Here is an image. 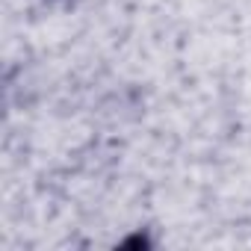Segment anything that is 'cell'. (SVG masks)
I'll return each mask as SVG.
<instances>
[{"mask_svg": "<svg viewBox=\"0 0 251 251\" xmlns=\"http://www.w3.org/2000/svg\"><path fill=\"white\" fill-rule=\"evenodd\" d=\"M127 245H148V239L145 236H133V239H127Z\"/></svg>", "mask_w": 251, "mask_h": 251, "instance_id": "obj_1", "label": "cell"}]
</instances>
